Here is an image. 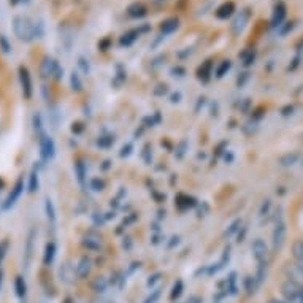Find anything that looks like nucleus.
<instances>
[{"mask_svg":"<svg viewBox=\"0 0 303 303\" xmlns=\"http://www.w3.org/2000/svg\"><path fill=\"white\" fill-rule=\"evenodd\" d=\"M45 210H46L48 221H50L51 224H54V221H56V211H54V205H53L51 198H46V200H45Z\"/></svg>","mask_w":303,"mask_h":303,"instance_id":"obj_13","label":"nucleus"},{"mask_svg":"<svg viewBox=\"0 0 303 303\" xmlns=\"http://www.w3.org/2000/svg\"><path fill=\"white\" fill-rule=\"evenodd\" d=\"M37 189H38V175H37V170H32L30 181H29V192H35Z\"/></svg>","mask_w":303,"mask_h":303,"instance_id":"obj_15","label":"nucleus"},{"mask_svg":"<svg viewBox=\"0 0 303 303\" xmlns=\"http://www.w3.org/2000/svg\"><path fill=\"white\" fill-rule=\"evenodd\" d=\"M181 292H182V281H178L177 284L173 286V291H172V300H175V299H178L180 296H181Z\"/></svg>","mask_w":303,"mask_h":303,"instance_id":"obj_17","label":"nucleus"},{"mask_svg":"<svg viewBox=\"0 0 303 303\" xmlns=\"http://www.w3.org/2000/svg\"><path fill=\"white\" fill-rule=\"evenodd\" d=\"M229 67H230V63H229V62H226L224 65L221 67V70L218 71V76H222V73H224V70H229Z\"/></svg>","mask_w":303,"mask_h":303,"instance_id":"obj_21","label":"nucleus"},{"mask_svg":"<svg viewBox=\"0 0 303 303\" xmlns=\"http://www.w3.org/2000/svg\"><path fill=\"white\" fill-rule=\"evenodd\" d=\"M268 303H288V302H283V300H270Z\"/></svg>","mask_w":303,"mask_h":303,"instance_id":"obj_24","label":"nucleus"},{"mask_svg":"<svg viewBox=\"0 0 303 303\" xmlns=\"http://www.w3.org/2000/svg\"><path fill=\"white\" fill-rule=\"evenodd\" d=\"M2 281H3V272L0 270V288H2Z\"/></svg>","mask_w":303,"mask_h":303,"instance_id":"obj_23","label":"nucleus"},{"mask_svg":"<svg viewBox=\"0 0 303 303\" xmlns=\"http://www.w3.org/2000/svg\"><path fill=\"white\" fill-rule=\"evenodd\" d=\"M107 286H108V283L103 280V278H99V280L95 281V284H94V289H95V292H105Z\"/></svg>","mask_w":303,"mask_h":303,"instance_id":"obj_16","label":"nucleus"},{"mask_svg":"<svg viewBox=\"0 0 303 303\" xmlns=\"http://www.w3.org/2000/svg\"><path fill=\"white\" fill-rule=\"evenodd\" d=\"M286 234H288V229H286V222L283 219L276 221L275 229H273V235H272V248L273 252H278L286 242Z\"/></svg>","mask_w":303,"mask_h":303,"instance_id":"obj_3","label":"nucleus"},{"mask_svg":"<svg viewBox=\"0 0 303 303\" xmlns=\"http://www.w3.org/2000/svg\"><path fill=\"white\" fill-rule=\"evenodd\" d=\"M159 296H161V292H159V291H156V292L153 294V296H151V297H149V299H148V300H146L145 303H154V302H156V300L159 299Z\"/></svg>","mask_w":303,"mask_h":303,"instance_id":"obj_20","label":"nucleus"},{"mask_svg":"<svg viewBox=\"0 0 303 303\" xmlns=\"http://www.w3.org/2000/svg\"><path fill=\"white\" fill-rule=\"evenodd\" d=\"M14 289H16V296H18V297L22 299L24 296H26L27 286H26V281H24L22 276H16V280H14Z\"/></svg>","mask_w":303,"mask_h":303,"instance_id":"obj_12","label":"nucleus"},{"mask_svg":"<svg viewBox=\"0 0 303 303\" xmlns=\"http://www.w3.org/2000/svg\"><path fill=\"white\" fill-rule=\"evenodd\" d=\"M281 292L288 303H303V283L288 280L281 286Z\"/></svg>","mask_w":303,"mask_h":303,"instance_id":"obj_1","label":"nucleus"},{"mask_svg":"<svg viewBox=\"0 0 303 303\" xmlns=\"http://www.w3.org/2000/svg\"><path fill=\"white\" fill-rule=\"evenodd\" d=\"M71 86H73V91H81V81H79L76 73H73V76H71Z\"/></svg>","mask_w":303,"mask_h":303,"instance_id":"obj_18","label":"nucleus"},{"mask_svg":"<svg viewBox=\"0 0 303 303\" xmlns=\"http://www.w3.org/2000/svg\"><path fill=\"white\" fill-rule=\"evenodd\" d=\"M34 237H35V232H30L29 240H27V248H26V267H29L30 259H32V251H34Z\"/></svg>","mask_w":303,"mask_h":303,"instance_id":"obj_14","label":"nucleus"},{"mask_svg":"<svg viewBox=\"0 0 303 303\" xmlns=\"http://www.w3.org/2000/svg\"><path fill=\"white\" fill-rule=\"evenodd\" d=\"M91 268H92V262L91 259H87V257H81L78 262V265L75 268V272H76V276L78 278H86V276H89L91 273Z\"/></svg>","mask_w":303,"mask_h":303,"instance_id":"obj_9","label":"nucleus"},{"mask_svg":"<svg viewBox=\"0 0 303 303\" xmlns=\"http://www.w3.org/2000/svg\"><path fill=\"white\" fill-rule=\"evenodd\" d=\"M3 256H5V246H3V244H0V262H2Z\"/></svg>","mask_w":303,"mask_h":303,"instance_id":"obj_22","label":"nucleus"},{"mask_svg":"<svg viewBox=\"0 0 303 303\" xmlns=\"http://www.w3.org/2000/svg\"><path fill=\"white\" fill-rule=\"evenodd\" d=\"M40 153H42L43 159H53L54 157V141L46 137L45 133L40 135Z\"/></svg>","mask_w":303,"mask_h":303,"instance_id":"obj_5","label":"nucleus"},{"mask_svg":"<svg viewBox=\"0 0 303 303\" xmlns=\"http://www.w3.org/2000/svg\"><path fill=\"white\" fill-rule=\"evenodd\" d=\"M3 187V181L2 180H0V189H2Z\"/></svg>","mask_w":303,"mask_h":303,"instance_id":"obj_25","label":"nucleus"},{"mask_svg":"<svg viewBox=\"0 0 303 303\" xmlns=\"http://www.w3.org/2000/svg\"><path fill=\"white\" fill-rule=\"evenodd\" d=\"M76 172H78V180L83 182V180H84V169H83V164H81V162H78Z\"/></svg>","mask_w":303,"mask_h":303,"instance_id":"obj_19","label":"nucleus"},{"mask_svg":"<svg viewBox=\"0 0 303 303\" xmlns=\"http://www.w3.org/2000/svg\"><path fill=\"white\" fill-rule=\"evenodd\" d=\"M19 78H21V86H22V94L26 99L32 97V79L29 75V70L21 67L19 68Z\"/></svg>","mask_w":303,"mask_h":303,"instance_id":"obj_8","label":"nucleus"},{"mask_svg":"<svg viewBox=\"0 0 303 303\" xmlns=\"http://www.w3.org/2000/svg\"><path fill=\"white\" fill-rule=\"evenodd\" d=\"M251 251L254 259L257 260V264H268V248L262 238L254 240V243L251 244Z\"/></svg>","mask_w":303,"mask_h":303,"instance_id":"obj_4","label":"nucleus"},{"mask_svg":"<svg viewBox=\"0 0 303 303\" xmlns=\"http://www.w3.org/2000/svg\"><path fill=\"white\" fill-rule=\"evenodd\" d=\"M292 254L297 260V267L303 270V240H297L292 244Z\"/></svg>","mask_w":303,"mask_h":303,"instance_id":"obj_10","label":"nucleus"},{"mask_svg":"<svg viewBox=\"0 0 303 303\" xmlns=\"http://www.w3.org/2000/svg\"><path fill=\"white\" fill-rule=\"evenodd\" d=\"M102 237L97 232H87L83 238V244L84 248L91 249V251H99L102 248Z\"/></svg>","mask_w":303,"mask_h":303,"instance_id":"obj_7","label":"nucleus"},{"mask_svg":"<svg viewBox=\"0 0 303 303\" xmlns=\"http://www.w3.org/2000/svg\"><path fill=\"white\" fill-rule=\"evenodd\" d=\"M13 27H14V34L21 40H30L34 37V24H32L27 18H22V16L14 18Z\"/></svg>","mask_w":303,"mask_h":303,"instance_id":"obj_2","label":"nucleus"},{"mask_svg":"<svg viewBox=\"0 0 303 303\" xmlns=\"http://www.w3.org/2000/svg\"><path fill=\"white\" fill-rule=\"evenodd\" d=\"M54 256H56V244L54 243H48L46 244V249H45V257H43V264L46 267H50L54 260Z\"/></svg>","mask_w":303,"mask_h":303,"instance_id":"obj_11","label":"nucleus"},{"mask_svg":"<svg viewBox=\"0 0 303 303\" xmlns=\"http://www.w3.org/2000/svg\"><path fill=\"white\" fill-rule=\"evenodd\" d=\"M22 189H24V182H22V180H18V181H16L14 187L11 189V192L8 194L5 203H3V208H5V210H10L11 206H13L16 202H18V198H19L21 194H22Z\"/></svg>","mask_w":303,"mask_h":303,"instance_id":"obj_6","label":"nucleus"}]
</instances>
